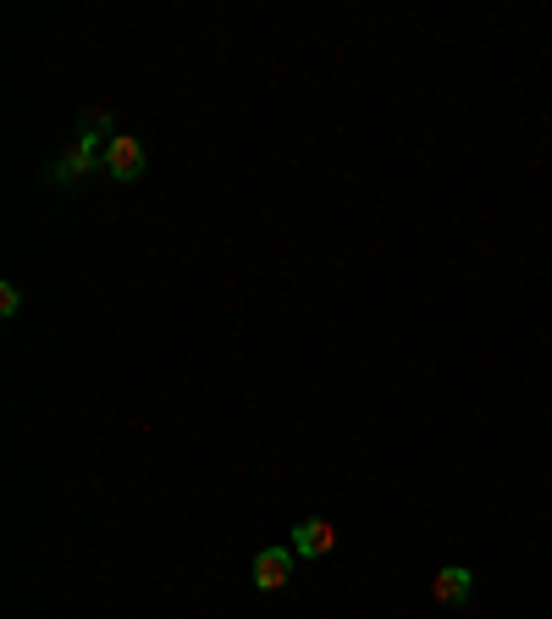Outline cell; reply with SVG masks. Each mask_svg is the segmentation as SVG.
Instances as JSON below:
<instances>
[{
    "instance_id": "cell-6",
    "label": "cell",
    "mask_w": 552,
    "mask_h": 619,
    "mask_svg": "<svg viewBox=\"0 0 552 619\" xmlns=\"http://www.w3.org/2000/svg\"><path fill=\"white\" fill-rule=\"evenodd\" d=\"M18 310H23V288H18V282H7V288H0V316L12 321Z\"/></svg>"
},
{
    "instance_id": "cell-2",
    "label": "cell",
    "mask_w": 552,
    "mask_h": 619,
    "mask_svg": "<svg viewBox=\"0 0 552 619\" xmlns=\"http://www.w3.org/2000/svg\"><path fill=\"white\" fill-rule=\"evenodd\" d=\"M106 172H111L117 183H139V178H144V145H139L133 134H111V139H106Z\"/></svg>"
},
{
    "instance_id": "cell-4",
    "label": "cell",
    "mask_w": 552,
    "mask_h": 619,
    "mask_svg": "<svg viewBox=\"0 0 552 619\" xmlns=\"http://www.w3.org/2000/svg\"><path fill=\"white\" fill-rule=\"evenodd\" d=\"M288 547H293L299 558H326V553L337 547V525H332V520H299Z\"/></svg>"
},
{
    "instance_id": "cell-1",
    "label": "cell",
    "mask_w": 552,
    "mask_h": 619,
    "mask_svg": "<svg viewBox=\"0 0 552 619\" xmlns=\"http://www.w3.org/2000/svg\"><path fill=\"white\" fill-rule=\"evenodd\" d=\"M89 128H95V122H84V128H78V139H73V145L62 150V161L51 167V183H56V189H73L95 161H106V156L95 150V139H100V134H89Z\"/></svg>"
},
{
    "instance_id": "cell-5",
    "label": "cell",
    "mask_w": 552,
    "mask_h": 619,
    "mask_svg": "<svg viewBox=\"0 0 552 619\" xmlns=\"http://www.w3.org/2000/svg\"><path fill=\"white\" fill-rule=\"evenodd\" d=\"M469 586H475V569H469V564H447V569L431 575V597H436L442 608H458V602L469 597Z\"/></svg>"
},
{
    "instance_id": "cell-3",
    "label": "cell",
    "mask_w": 552,
    "mask_h": 619,
    "mask_svg": "<svg viewBox=\"0 0 552 619\" xmlns=\"http://www.w3.org/2000/svg\"><path fill=\"white\" fill-rule=\"evenodd\" d=\"M293 580V547H260L255 553V591H282Z\"/></svg>"
}]
</instances>
